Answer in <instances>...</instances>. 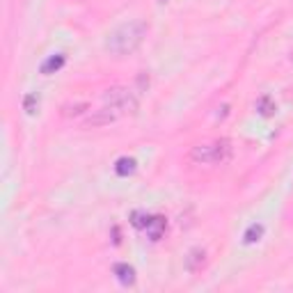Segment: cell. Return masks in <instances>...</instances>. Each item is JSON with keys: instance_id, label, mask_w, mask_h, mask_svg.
I'll list each match as a JSON object with an SVG mask.
<instances>
[{"instance_id": "6da1fadb", "label": "cell", "mask_w": 293, "mask_h": 293, "mask_svg": "<svg viewBox=\"0 0 293 293\" xmlns=\"http://www.w3.org/2000/svg\"><path fill=\"white\" fill-rule=\"evenodd\" d=\"M144 34H146L144 21H128L110 34L108 42H106V48L112 55H128V53L140 48Z\"/></svg>"}, {"instance_id": "7a4b0ae2", "label": "cell", "mask_w": 293, "mask_h": 293, "mask_svg": "<svg viewBox=\"0 0 293 293\" xmlns=\"http://www.w3.org/2000/svg\"><path fill=\"white\" fill-rule=\"evenodd\" d=\"M232 142L229 140H216V142H208V144H200L192 149L190 158L195 163H202V165H222L227 163L232 158Z\"/></svg>"}, {"instance_id": "3957f363", "label": "cell", "mask_w": 293, "mask_h": 293, "mask_svg": "<svg viewBox=\"0 0 293 293\" xmlns=\"http://www.w3.org/2000/svg\"><path fill=\"white\" fill-rule=\"evenodd\" d=\"M106 106L112 108L117 114H133L138 110V98L133 96V92L124 90V87H114V90H108L104 96Z\"/></svg>"}, {"instance_id": "277c9868", "label": "cell", "mask_w": 293, "mask_h": 293, "mask_svg": "<svg viewBox=\"0 0 293 293\" xmlns=\"http://www.w3.org/2000/svg\"><path fill=\"white\" fill-rule=\"evenodd\" d=\"M117 117H120V114L114 112L112 108H108V106H106V108L96 110V114H92V117L87 120V124H90V126H106V124H110V122H114Z\"/></svg>"}, {"instance_id": "5b68a950", "label": "cell", "mask_w": 293, "mask_h": 293, "mask_svg": "<svg viewBox=\"0 0 293 293\" xmlns=\"http://www.w3.org/2000/svg\"><path fill=\"white\" fill-rule=\"evenodd\" d=\"M146 236L152 240H160V236H163L165 232V220L163 218H149V222H146Z\"/></svg>"}, {"instance_id": "8992f818", "label": "cell", "mask_w": 293, "mask_h": 293, "mask_svg": "<svg viewBox=\"0 0 293 293\" xmlns=\"http://www.w3.org/2000/svg\"><path fill=\"white\" fill-rule=\"evenodd\" d=\"M114 275H117V280H120L122 284L136 282V270H133L128 264H117V266H114Z\"/></svg>"}, {"instance_id": "52a82bcc", "label": "cell", "mask_w": 293, "mask_h": 293, "mask_svg": "<svg viewBox=\"0 0 293 293\" xmlns=\"http://www.w3.org/2000/svg\"><path fill=\"white\" fill-rule=\"evenodd\" d=\"M62 66H64V55L58 53V55H50L48 60L44 62L42 71H44V74H55V71H60Z\"/></svg>"}, {"instance_id": "ba28073f", "label": "cell", "mask_w": 293, "mask_h": 293, "mask_svg": "<svg viewBox=\"0 0 293 293\" xmlns=\"http://www.w3.org/2000/svg\"><path fill=\"white\" fill-rule=\"evenodd\" d=\"M114 172L120 174V176H128V174L136 172V160L133 158H120L117 165H114Z\"/></svg>"}, {"instance_id": "9c48e42d", "label": "cell", "mask_w": 293, "mask_h": 293, "mask_svg": "<svg viewBox=\"0 0 293 293\" xmlns=\"http://www.w3.org/2000/svg\"><path fill=\"white\" fill-rule=\"evenodd\" d=\"M261 236H264V224H250V227H248V232H245V243L248 245H252V243H259L261 240Z\"/></svg>"}, {"instance_id": "30bf717a", "label": "cell", "mask_w": 293, "mask_h": 293, "mask_svg": "<svg viewBox=\"0 0 293 293\" xmlns=\"http://www.w3.org/2000/svg\"><path fill=\"white\" fill-rule=\"evenodd\" d=\"M256 110H259V112L264 114V117H270L272 110H275V104H272V101H270L268 96H261L259 101H256Z\"/></svg>"}, {"instance_id": "8fae6325", "label": "cell", "mask_w": 293, "mask_h": 293, "mask_svg": "<svg viewBox=\"0 0 293 293\" xmlns=\"http://www.w3.org/2000/svg\"><path fill=\"white\" fill-rule=\"evenodd\" d=\"M37 108H39L37 96H34V94H28V96H26V112L28 114H34V112H37Z\"/></svg>"}]
</instances>
